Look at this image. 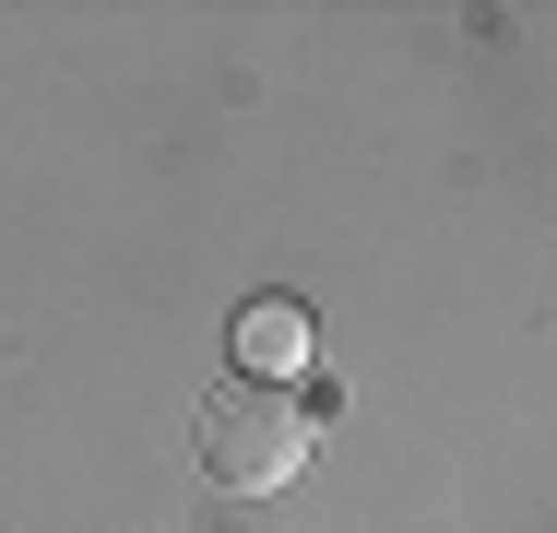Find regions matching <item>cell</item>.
<instances>
[{
  "label": "cell",
  "mask_w": 557,
  "mask_h": 533,
  "mask_svg": "<svg viewBox=\"0 0 557 533\" xmlns=\"http://www.w3.org/2000/svg\"><path fill=\"white\" fill-rule=\"evenodd\" d=\"M190 438H202V474H214L225 498H285L297 462L321 450V416L297 392H273V380H225Z\"/></svg>",
  "instance_id": "1"
},
{
  "label": "cell",
  "mask_w": 557,
  "mask_h": 533,
  "mask_svg": "<svg viewBox=\"0 0 557 533\" xmlns=\"http://www.w3.org/2000/svg\"><path fill=\"white\" fill-rule=\"evenodd\" d=\"M237 380H273V392L309 380V309L297 297H249L237 309Z\"/></svg>",
  "instance_id": "2"
}]
</instances>
